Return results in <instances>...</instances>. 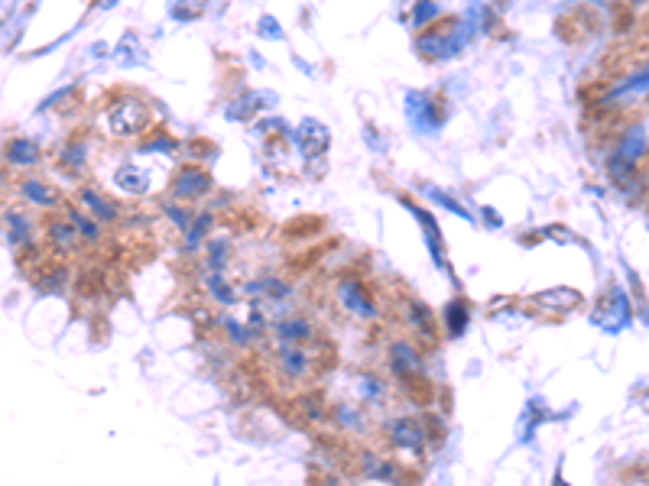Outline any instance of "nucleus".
Masks as SVG:
<instances>
[{
  "instance_id": "nucleus-1",
  "label": "nucleus",
  "mask_w": 649,
  "mask_h": 486,
  "mask_svg": "<svg viewBox=\"0 0 649 486\" xmlns=\"http://www.w3.org/2000/svg\"><path fill=\"white\" fill-rule=\"evenodd\" d=\"M101 127L114 140H137L150 127V104L134 91H124L104 104Z\"/></svg>"
},
{
  "instance_id": "nucleus-2",
  "label": "nucleus",
  "mask_w": 649,
  "mask_h": 486,
  "mask_svg": "<svg viewBox=\"0 0 649 486\" xmlns=\"http://www.w3.org/2000/svg\"><path fill=\"white\" fill-rule=\"evenodd\" d=\"M383 438H387V444L393 451H400V454H426L429 448V425H426V418L422 415H393L383 422Z\"/></svg>"
},
{
  "instance_id": "nucleus-3",
  "label": "nucleus",
  "mask_w": 649,
  "mask_h": 486,
  "mask_svg": "<svg viewBox=\"0 0 649 486\" xmlns=\"http://www.w3.org/2000/svg\"><path fill=\"white\" fill-rule=\"evenodd\" d=\"M273 367H276V373H280L289 386H306V383L315 380V373H319L312 350L309 347H299V344H276Z\"/></svg>"
},
{
  "instance_id": "nucleus-4",
  "label": "nucleus",
  "mask_w": 649,
  "mask_h": 486,
  "mask_svg": "<svg viewBox=\"0 0 649 486\" xmlns=\"http://www.w3.org/2000/svg\"><path fill=\"white\" fill-rule=\"evenodd\" d=\"M643 153H646V127L637 124V127H630L624 137H620L617 150L611 153V159H607V169H611V175L617 182H627L630 175L637 172Z\"/></svg>"
},
{
  "instance_id": "nucleus-5",
  "label": "nucleus",
  "mask_w": 649,
  "mask_h": 486,
  "mask_svg": "<svg viewBox=\"0 0 649 486\" xmlns=\"http://www.w3.org/2000/svg\"><path fill=\"white\" fill-rule=\"evenodd\" d=\"M387 367L396 380L403 383H426V360L416 350L413 341H406V337H396L387 350Z\"/></svg>"
},
{
  "instance_id": "nucleus-6",
  "label": "nucleus",
  "mask_w": 649,
  "mask_h": 486,
  "mask_svg": "<svg viewBox=\"0 0 649 486\" xmlns=\"http://www.w3.org/2000/svg\"><path fill=\"white\" fill-rule=\"evenodd\" d=\"M468 33H471L468 23H458V26H452V30H439V26H432L429 33H422L416 39V49L426 59H452L455 52L465 46Z\"/></svg>"
},
{
  "instance_id": "nucleus-7",
  "label": "nucleus",
  "mask_w": 649,
  "mask_h": 486,
  "mask_svg": "<svg viewBox=\"0 0 649 486\" xmlns=\"http://www.w3.org/2000/svg\"><path fill=\"white\" fill-rule=\"evenodd\" d=\"M335 295H338V305H341L348 315L361 318V321H377V318H380L374 295H370V289L364 286L361 279L344 276L338 286H335Z\"/></svg>"
},
{
  "instance_id": "nucleus-8",
  "label": "nucleus",
  "mask_w": 649,
  "mask_h": 486,
  "mask_svg": "<svg viewBox=\"0 0 649 486\" xmlns=\"http://www.w3.org/2000/svg\"><path fill=\"white\" fill-rule=\"evenodd\" d=\"M357 474L364 477V483H380V486H403V467L383 457L374 448H364L357 457Z\"/></svg>"
},
{
  "instance_id": "nucleus-9",
  "label": "nucleus",
  "mask_w": 649,
  "mask_h": 486,
  "mask_svg": "<svg viewBox=\"0 0 649 486\" xmlns=\"http://www.w3.org/2000/svg\"><path fill=\"white\" fill-rule=\"evenodd\" d=\"M211 192V175L189 162V166H182L176 175H172V185H169V195L176 201H198Z\"/></svg>"
},
{
  "instance_id": "nucleus-10",
  "label": "nucleus",
  "mask_w": 649,
  "mask_h": 486,
  "mask_svg": "<svg viewBox=\"0 0 649 486\" xmlns=\"http://www.w3.org/2000/svg\"><path fill=\"white\" fill-rule=\"evenodd\" d=\"M328 418H331V425L348 438H367L370 431H374V418H370L357 402H338L335 409L328 412Z\"/></svg>"
},
{
  "instance_id": "nucleus-11",
  "label": "nucleus",
  "mask_w": 649,
  "mask_h": 486,
  "mask_svg": "<svg viewBox=\"0 0 649 486\" xmlns=\"http://www.w3.org/2000/svg\"><path fill=\"white\" fill-rule=\"evenodd\" d=\"M296 143H299V153L306 162H319L328 153V143H331V133L325 124L319 120H302L299 130H296Z\"/></svg>"
},
{
  "instance_id": "nucleus-12",
  "label": "nucleus",
  "mask_w": 649,
  "mask_h": 486,
  "mask_svg": "<svg viewBox=\"0 0 649 486\" xmlns=\"http://www.w3.org/2000/svg\"><path fill=\"white\" fill-rule=\"evenodd\" d=\"M20 198L26 201L30 208H39V211H52V208H62L65 198L56 185H49L43 179H36V175H26L20 182Z\"/></svg>"
},
{
  "instance_id": "nucleus-13",
  "label": "nucleus",
  "mask_w": 649,
  "mask_h": 486,
  "mask_svg": "<svg viewBox=\"0 0 649 486\" xmlns=\"http://www.w3.org/2000/svg\"><path fill=\"white\" fill-rule=\"evenodd\" d=\"M400 201L403 205L413 211V218L422 224V231H426V243H429V250H432V260H435V266L439 269H448V260H445V243H442V231H439V224H435V218L426 211V208H419L413 198H406V195H400Z\"/></svg>"
},
{
  "instance_id": "nucleus-14",
  "label": "nucleus",
  "mask_w": 649,
  "mask_h": 486,
  "mask_svg": "<svg viewBox=\"0 0 649 486\" xmlns=\"http://www.w3.org/2000/svg\"><path fill=\"white\" fill-rule=\"evenodd\" d=\"M78 201L91 211V218H95L98 224H114V221H121V205L117 201H111L108 195L101 192V188L95 185H82L78 188Z\"/></svg>"
},
{
  "instance_id": "nucleus-15",
  "label": "nucleus",
  "mask_w": 649,
  "mask_h": 486,
  "mask_svg": "<svg viewBox=\"0 0 649 486\" xmlns=\"http://www.w3.org/2000/svg\"><path fill=\"white\" fill-rule=\"evenodd\" d=\"M43 159V146L30 137H13L4 146V166L7 169H33Z\"/></svg>"
},
{
  "instance_id": "nucleus-16",
  "label": "nucleus",
  "mask_w": 649,
  "mask_h": 486,
  "mask_svg": "<svg viewBox=\"0 0 649 486\" xmlns=\"http://www.w3.org/2000/svg\"><path fill=\"white\" fill-rule=\"evenodd\" d=\"M403 315H406V324L413 328L422 341L426 344H435V315H432V308L426 302H419V299H406L403 302Z\"/></svg>"
},
{
  "instance_id": "nucleus-17",
  "label": "nucleus",
  "mask_w": 649,
  "mask_h": 486,
  "mask_svg": "<svg viewBox=\"0 0 649 486\" xmlns=\"http://www.w3.org/2000/svg\"><path fill=\"white\" fill-rule=\"evenodd\" d=\"M46 243L52 250H56L59 256H65V253H75L78 250V234H75V227L65 221V218H49L46 221Z\"/></svg>"
},
{
  "instance_id": "nucleus-18",
  "label": "nucleus",
  "mask_w": 649,
  "mask_h": 486,
  "mask_svg": "<svg viewBox=\"0 0 649 486\" xmlns=\"http://www.w3.org/2000/svg\"><path fill=\"white\" fill-rule=\"evenodd\" d=\"M62 208H65V205H62ZM62 218L75 227V234H78V240H82V243H91V247H95V243H101V224L91 218V214H85V208L69 205V208H65Z\"/></svg>"
},
{
  "instance_id": "nucleus-19",
  "label": "nucleus",
  "mask_w": 649,
  "mask_h": 486,
  "mask_svg": "<svg viewBox=\"0 0 649 486\" xmlns=\"http://www.w3.org/2000/svg\"><path fill=\"white\" fill-rule=\"evenodd\" d=\"M88 159H91V143H88V137H75V140H69L59 150V166L65 169V172H72V175H78L85 166H88Z\"/></svg>"
},
{
  "instance_id": "nucleus-20",
  "label": "nucleus",
  "mask_w": 649,
  "mask_h": 486,
  "mask_svg": "<svg viewBox=\"0 0 649 486\" xmlns=\"http://www.w3.org/2000/svg\"><path fill=\"white\" fill-rule=\"evenodd\" d=\"M150 172L140 166H121L114 172V185L121 188L124 195H150Z\"/></svg>"
},
{
  "instance_id": "nucleus-21",
  "label": "nucleus",
  "mask_w": 649,
  "mask_h": 486,
  "mask_svg": "<svg viewBox=\"0 0 649 486\" xmlns=\"http://www.w3.org/2000/svg\"><path fill=\"white\" fill-rule=\"evenodd\" d=\"M643 91H646V65L640 62L637 72L614 81L611 91H607V101H633V98H643Z\"/></svg>"
},
{
  "instance_id": "nucleus-22",
  "label": "nucleus",
  "mask_w": 649,
  "mask_h": 486,
  "mask_svg": "<svg viewBox=\"0 0 649 486\" xmlns=\"http://www.w3.org/2000/svg\"><path fill=\"white\" fill-rule=\"evenodd\" d=\"M4 218L10 224V243L13 247H33V218L23 208H7Z\"/></svg>"
},
{
  "instance_id": "nucleus-23",
  "label": "nucleus",
  "mask_w": 649,
  "mask_h": 486,
  "mask_svg": "<svg viewBox=\"0 0 649 486\" xmlns=\"http://www.w3.org/2000/svg\"><path fill=\"white\" fill-rule=\"evenodd\" d=\"M357 396H361V402H367V405H387L390 386L377 373H361L357 376Z\"/></svg>"
},
{
  "instance_id": "nucleus-24",
  "label": "nucleus",
  "mask_w": 649,
  "mask_h": 486,
  "mask_svg": "<svg viewBox=\"0 0 649 486\" xmlns=\"http://www.w3.org/2000/svg\"><path fill=\"white\" fill-rule=\"evenodd\" d=\"M211 224H215V211H198L195 218H192V224L185 227V250H189V253L202 250L205 243H208Z\"/></svg>"
},
{
  "instance_id": "nucleus-25",
  "label": "nucleus",
  "mask_w": 649,
  "mask_h": 486,
  "mask_svg": "<svg viewBox=\"0 0 649 486\" xmlns=\"http://www.w3.org/2000/svg\"><path fill=\"white\" fill-rule=\"evenodd\" d=\"M442 321H445V334L452 337H461L468 331V324H471V312H468V305L461 302V299H455V302H448L445 305V315H442Z\"/></svg>"
},
{
  "instance_id": "nucleus-26",
  "label": "nucleus",
  "mask_w": 649,
  "mask_h": 486,
  "mask_svg": "<svg viewBox=\"0 0 649 486\" xmlns=\"http://www.w3.org/2000/svg\"><path fill=\"white\" fill-rule=\"evenodd\" d=\"M533 305H539V308H559V312H568V308L581 305V295H578L575 289H549V292L536 295Z\"/></svg>"
},
{
  "instance_id": "nucleus-27",
  "label": "nucleus",
  "mask_w": 649,
  "mask_h": 486,
  "mask_svg": "<svg viewBox=\"0 0 649 486\" xmlns=\"http://www.w3.org/2000/svg\"><path fill=\"white\" fill-rule=\"evenodd\" d=\"M218 324H221V331L228 334V341L234 347H250V344L257 341V334L250 331L244 321H237L234 315H218Z\"/></svg>"
},
{
  "instance_id": "nucleus-28",
  "label": "nucleus",
  "mask_w": 649,
  "mask_h": 486,
  "mask_svg": "<svg viewBox=\"0 0 649 486\" xmlns=\"http://www.w3.org/2000/svg\"><path fill=\"white\" fill-rule=\"evenodd\" d=\"M205 292H208L218 305H224V308H231V305L237 302V292H234L231 282L224 279V273H208V276H205Z\"/></svg>"
},
{
  "instance_id": "nucleus-29",
  "label": "nucleus",
  "mask_w": 649,
  "mask_h": 486,
  "mask_svg": "<svg viewBox=\"0 0 649 486\" xmlns=\"http://www.w3.org/2000/svg\"><path fill=\"white\" fill-rule=\"evenodd\" d=\"M426 195H429L432 201H439V205H445L452 214H458V218L474 221V218H471V211H465V205H461V201H455L452 195H445V192H439V188H432V185H426Z\"/></svg>"
},
{
  "instance_id": "nucleus-30",
  "label": "nucleus",
  "mask_w": 649,
  "mask_h": 486,
  "mask_svg": "<svg viewBox=\"0 0 649 486\" xmlns=\"http://www.w3.org/2000/svg\"><path fill=\"white\" fill-rule=\"evenodd\" d=\"M140 150L143 153H172V150H176V140H172L169 133H156V137L143 143Z\"/></svg>"
},
{
  "instance_id": "nucleus-31",
  "label": "nucleus",
  "mask_w": 649,
  "mask_h": 486,
  "mask_svg": "<svg viewBox=\"0 0 649 486\" xmlns=\"http://www.w3.org/2000/svg\"><path fill=\"white\" fill-rule=\"evenodd\" d=\"M435 17H442V10L435 7V4H416V10H413V26L416 30H422L429 20H435Z\"/></svg>"
},
{
  "instance_id": "nucleus-32",
  "label": "nucleus",
  "mask_w": 649,
  "mask_h": 486,
  "mask_svg": "<svg viewBox=\"0 0 649 486\" xmlns=\"http://www.w3.org/2000/svg\"><path fill=\"white\" fill-rule=\"evenodd\" d=\"M260 26H263V30H260L263 36H273V39H283V30H280V23H276V20H270V17H263V20H260Z\"/></svg>"
},
{
  "instance_id": "nucleus-33",
  "label": "nucleus",
  "mask_w": 649,
  "mask_h": 486,
  "mask_svg": "<svg viewBox=\"0 0 649 486\" xmlns=\"http://www.w3.org/2000/svg\"><path fill=\"white\" fill-rule=\"evenodd\" d=\"M319 486H344V483H341L338 477H331V474H325V477L319 480Z\"/></svg>"
},
{
  "instance_id": "nucleus-34",
  "label": "nucleus",
  "mask_w": 649,
  "mask_h": 486,
  "mask_svg": "<svg viewBox=\"0 0 649 486\" xmlns=\"http://www.w3.org/2000/svg\"><path fill=\"white\" fill-rule=\"evenodd\" d=\"M484 214H487V221L494 224V227L500 224V218H497V214H494V208H484Z\"/></svg>"
},
{
  "instance_id": "nucleus-35",
  "label": "nucleus",
  "mask_w": 649,
  "mask_h": 486,
  "mask_svg": "<svg viewBox=\"0 0 649 486\" xmlns=\"http://www.w3.org/2000/svg\"><path fill=\"white\" fill-rule=\"evenodd\" d=\"M552 486H568V483L562 480V474H555V480H552Z\"/></svg>"
},
{
  "instance_id": "nucleus-36",
  "label": "nucleus",
  "mask_w": 649,
  "mask_h": 486,
  "mask_svg": "<svg viewBox=\"0 0 649 486\" xmlns=\"http://www.w3.org/2000/svg\"><path fill=\"white\" fill-rule=\"evenodd\" d=\"M4 185H7V172H4V169H0V188H4Z\"/></svg>"
},
{
  "instance_id": "nucleus-37",
  "label": "nucleus",
  "mask_w": 649,
  "mask_h": 486,
  "mask_svg": "<svg viewBox=\"0 0 649 486\" xmlns=\"http://www.w3.org/2000/svg\"><path fill=\"white\" fill-rule=\"evenodd\" d=\"M357 486H380V483H357Z\"/></svg>"
}]
</instances>
